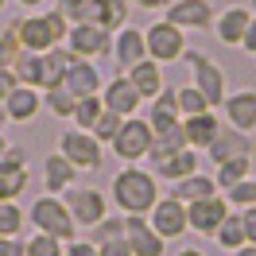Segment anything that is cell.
I'll return each instance as SVG.
<instances>
[{"label": "cell", "instance_id": "1", "mask_svg": "<svg viewBox=\"0 0 256 256\" xmlns=\"http://www.w3.org/2000/svg\"><path fill=\"white\" fill-rule=\"evenodd\" d=\"M160 194H163L160 178L152 175V167H144V163H124L109 178V202L124 218H148L152 206L160 202Z\"/></svg>", "mask_w": 256, "mask_h": 256}, {"label": "cell", "instance_id": "2", "mask_svg": "<svg viewBox=\"0 0 256 256\" xmlns=\"http://www.w3.org/2000/svg\"><path fill=\"white\" fill-rule=\"evenodd\" d=\"M28 225L35 233H47V237H58V240L78 237V225L70 218L62 194H35L32 206H28Z\"/></svg>", "mask_w": 256, "mask_h": 256}, {"label": "cell", "instance_id": "3", "mask_svg": "<svg viewBox=\"0 0 256 256\" xmlns=\"http://www.w3.org/2000/svg\"><path fill=\"white\" fill-rule=\"evenodd\" d=\"M182 66L190 70V86H198V90H202V97L210 101V109L222 112L225 97H229V78H225V70L210 58L206 50H198V47H186Z\"/></svg>", "mask_w": 256, "mask_h": 256}, {"label": "cell", "instance_id": "4", "mask_svg": "<svg viewBox=\"0 0 256 256\" xmlns=\"http://www.w3.org/2000/svg\"><path fill=\"white\" fill-rule=\"evenodd\" d=\"M144 43H148V58H156L160 66H171V62H182L186 54V32L175 28L167 16H156L152 24L144 28Z\"/></svg>", "mask_w": 256, "mask_h": 256}, {"label": "cell", "instance_id": "5", "mask_svg": "<svg viewBox=\"0 0 256 256\" xmlns=\"http://www.w3.org/2000/svg\"><path fill=\"white\" fill-rule=\"evenodd\" d=\"M152 140H156V132H152V124L144 116H124V124L112 136L109 152H112V160H120V163H144L152 156Z\"/></svg>", "mask_w": 256, "mask_h": 256}, {"label": "cell", "instance_id": "6", "mask_svg": "<svg viewBox=\"0 0 256 256\" xmlns=\"http://www.w3.org/2000/svg\"><path fill=\"white\" fill-rule=\"evenodd\" d=\"M62 202H66V210H70V218H74L78 229H94L97 222H105V218H109V206H112L105 190H97V186H82V182L62 194Z\"/></svg>", "mask_w": 256, "mask_h": 256}, {"label": "cell", "instance_id": "7", "mask_svg": "<svg viewBox=\"0 0 256 256\" xmlns=\"http://www.w3.org/2000/svg\"><path fill=\"white\" fill-rule=\"evenodd\" d=\"M58 152H62L78 171H97V167L105 163V144L97 140L94 132H86V128H66V132H58Z\"/></svg>", "mask_w": 256, "mask_h": 256}, {"label": "cell", "instance_id": "8", "mask_svg": "<svg viewBox=\"0 0 256 256\" xmlns=\"http://www.w3.org/2000/svg\"><path fill=\"white\" fill-rule=\"evenodd\" d=\"M148 225H152L167 244H171V240H182L190 233V225H186V202H178L175 194H160V202L148 214Z\"/></svg>", "mask_w": 256, "mask_h": 256}, {"label": "cell", "instance_id": "9", "mask_svg": "<svg viewBox=\"0 0 256 256\" xmlns=\"http://www.w3.org/2000/svg\"><path fill=\"white\" fill-rule=\"evenodd\" d=\"M74 58H90V62H101V58H109L112 50V35L101 32L97 24H74L70 32H66V43H62Z\"/></svg>", "mask_w": 256, "mask_h": 256}, {"label": "cell", "instance_id": "10", "mask_svg": "<svg viewBox=\"0 0 256 256\" xmlns=\"http://www.w3.org/2000/svg\"><path fill=\"white\" fill-rule=\"evenodd\" d=\"M32 186V167L24 148H8L0 160V202H20V194Z\"/></svg>", "mask_w": 256, "mask_h": 256}, {"label": "cell", "instance_id": "11", "mask_svg": "<svg viewBox=\"0 0 256 256\" xmlns=\"http://www.w3.org/2000/svg\"><path fill=\"white\" fill-rule=\"evenodd\" d=\"M163 16L171 20L175 28L182 32H206L214 28V16H218V8H214V0H171V8L163 12Z\"/></svg>", "mask_w": 256, "mask_h": 256}, {"label": "cell", "instance_id": "12", "mask_svg": "<svg viewBox=\"0 0 256 256\" xmlns=\"http://www.w3.org/2000/svg\"><path fill=\"white\" fill-rule=\"evenodd\" d=\"M78 167L66 160L62 152L54 148V152H47L43 156V163H39V182H43V194H66L70 186H78Z\"/></svg>", "mask_w": 256, "mask_h": 256}, {"label": "cell", "instance_id": "13", "mask_svg": "<svg viewBox=\"0 0 256 256\" xmlns=\"http://www.w3.org/2000/svg\"><path fill=\"white\" fill-rule=\"evenodd\" d=\"M214 167L218 163H225V160H240V156H252L256 160V136H248V132H240V128H229V124H222V132H218V140L202 152Z\"/></svg>", "mask_w": 256, "mask_h": 256}, {"label": "cell", "instance_id": "14", "mask_svg": "<svg viewBox=\"0 0 256 256\" xmlns=\"http://www.w3.org/2000/svg\"><path fill=\"white\" fill-rule=\"evenodd\" d=\"M229 202H225V194H214V198H202V202H190L186 206V225H190V233L198 237H210L218 233V225L225 222V214H229Z\"/></svg>", "mask_w": 256, "mask_h": 256}, {"label": "cell", "instance_id": "15", "mask_svg": "<svg viewBox=\"0 0 256 256\" xmlns=\"http://www.w3.org/2000/svg\"><path fill=\"white\" fill-rule=\"evenodd\" d=\"M0 112H4L8 124H32L35 116L43 112V90H35V86H16L12 94L0 101Z\"/></svg>", "mask_w": 256, "mask_h": 256}, {"label": "cell", "instance_id": "16", "mask_svg": "<svg viewBox=\"0 0 256 256\" xmlns=\"http://www.w3.org/2000/svg\"><path fill=\"white\" fill-rule=\"evenodd\" d=\"M248 24H252L248 4H229V8H222V12L214 16V28H210V32H214V39H218L222 47H240Z\"/></svg>", "mask_w": 256, "mask_h": 256}, {"label": "cell", "instance_id": "17", "mask_svg": "<svg viewBox=\"0 0 256 256\" xmlns=\"http://www.w3.org/2000/svg\"><path fill=\"white\" fill-rule=\"evenodd\" d=\"M222 116L229 128H240V132H248L256 136V90L252 86H244V90H229L222 105Z\"/></svg>", "mask_w": 256, "mask_h": 256}, {"label": "cell", "instance_id": "18", "mask_svg": "<svg viewBox=\"0 0 256 256\" xmlns=\"http://www.w3.org/2000/svg\"><path fill=\"white\" fill-rule=\"evenodd\" d=\"M101 101H105V109L120 112V116H140V109H144V97L136 94V86L128 82V74H112L101 86Z\"/></svg>", "mask_w": 256, "mask_h": 256}, {"label": "cell", "instance_id": "19", "mask_svg": "<svg viewBox=\"0 0 256 256\" xmlns=\"http://www.w3.org/2000/svg\"><path fill=\"white\" fill-rule=\"evenodd\" d=\"M16 24V35L20 43H24V50H35V54H47L50 47H62L58 39H54V32H50V24L43 12H28V16L12 20Z\"/></svg>", "mask_w": 256, "mask_h": 256}, {"label": "cell", "instance_id": "20", "mask_svg": "<svg viewBox=\"0 0 256 256\" xmlns=\"http://www.w3.org/2000/svg\"><path fill=\"white\" fill-rule=\"evenodd\" d=\"M109 58L116 62V70L124 74V70H132L136 62H144L148 58V43H144V28H120V32L112 35V50Z\"/></svg>", "mask_w": 256, "mask_h": 256}, {"label": "cell", "instance_id": "21", "mask_svg": "<svg viewBox=\"0 0 256 256\" xmlns=\"http://www.w3.org/2000/svg\"><path fill=\"white\" fill-rule=\"evenodd\" d=\"M148 163H152V175L160 178V182H171V186H175L178 178L202 171V152L182 148V152H175V156H160V160H148Z\"/></svg>", "mask_w": 256, "mask_h": 256}, {"label": "cell", "instance_id": "22", "mask_svg": "<svg viewBox=\"0 0 256 256\" xmlns=\"http://www.w3.org/2000/svg\"><path fill=\"white\" fill-rule=\"evenodd\" d=\"M124 240L132 256H167V240L148 225V218H124Z\"/></svg>", "mask_w": 256, "mask_h": 256}, {"label": "cell", "instance_id": "23", "mask_svg": "<svg viewBox=\"0 0 256 256\" xmlns=\"http://www.w3.org/2000/svg\"><path fill=\"white\" fill-rule=\"evenodd\" d=\"M62 86H66V94H74V97H94V94H101L105 82H101L97 62H90V58H74V62L66 66Z\"/></svg>", "mask_w": 256, "mask_h": 256}, {"label": "cell", "instance_id": "24", "mask_svg": "<svg viewBox=\"0 0 256 256\" xmlns=\"http://www.w3.org/2000/svg\"><path fill=\"white\" fill-rule=\"evenodd\" d=\"M148 109H144V120L152 124V132H163V128H175L182 124V112H178V97L175 90L167 86L160 97H152V101H144Z\"/></svg>", "mask_w": 256, "mask_h": 256}, {"label": "cell", "instance_id": "25", "mask_svg": "<svg viewBox=\"0 0 256 256\" xmlns=\"http://www.w3.org/2000/svg\"><path fill=\"white\" fill-rule=\"evenodd\" d=\"M182 132H186V144L194 152H206L214 140H218V132H222V112L210 109V112H198V116H186L182 120Z\"/></svg>", "mask_w": 256, "mask_h": 256}, {"label": "cell", "instance_id": "26", "mask_svg": "<svg viewBox=\"0 0 256 256\" xmlns=\"http://www.w3.org/2000/svg\"><path fill=\"white\" fill-rule=\"evenodd\" d=\"M128 82L136 86V94L144 97V101H152V97H160L163 90H167V78H163V66L156 62V58H144V62H136L132 70H124Z\"/></svg>", "mask_w": 256, "mask_h": 256}, {"label": "cell", "instance_id": "27", "mask_svg": "<svg viewBox=\"0 0 256 256\" xmlns=\"http://www.w3.org/2000/svg\"><path fill=\"white\" fill-rule=\"evenodd\" d=\"M167 194H175L178 202H202V198H214V194H222L218 190V178H214V171H194V175H186V178H178L175 186Z\"/></svg>", "mask_w": 256, "mask_h": 256}, {"label": "cell", "instance_id": "28", "mask_svg": "<svg viewBox=\"0 0 256 256\" xmlns=\"http://www.w3.org/2000/svg\"><path fill=\"white\" fill-rule=\"evenodd\" d=\"M128 0H94V8H90V24H97L101 32L116 35L120 28H128Z\"/></svg>", "mask_w": 256, "mask_h": 256}, {"label": "cell", "instance_id": "29", "mask_svg": "<svg viewBox=\"0 0 256 256\" xmlns=\"http://www.w3.org/2000/svg\"><path fill=\"white\" fill-rule=\"evenodd\" d=\"M74 62V54L66 47H50L47 54H43V70H39V90L47 94V90H54V86H62L66 78V66Z\"/></svg>", "mask_w": 256, "mask_h": 256}, {"label": "cell", "instance_id": "30", "mask_svg": "<svg viewBox=\"0 0 256 256\" xmlns=\"http://www.w3.org/2000/svg\"><path fill=\"white\" fill-rule=\"evenodd\" d=\"M252 175V156H240V160H225L214 167V178H218V190H229V186H237L240 178Z\"/></svg>", "mask_w": 256, "mask_h": 256}, {"label": "cell", "instance_id": "31", "mask_svg": "<svg viewBox=\"0 0 256 256\" xmlns=\"http://www.w3.org/2000/svg\"><path fill=\"white\" fill-rule=\"evenodd\" d=\"M214 240L222 244L225 252H237L240 244H248V240H244V222H240V210H229V214H225V222L218 225Z\"/></svg>", "mask_w": 256, "mask_h": 256}, {"label": "cell", "instance_id": "32", "mask_svg": "<svg viewBox=\"0 0 256 256\" xmlns=\"http://www.w3.org/2000/svg\"><path fill=\"white\" fill-rule=\"evenodd\" d=\"M186 144V132H182V124L175 128H163V132H156V140H152V156L148 160H160V156H175V152H182Z\"/></svg>", "mask_w": 256, "mask_h": 256}, {"label": "cell", "instance_id": "33", "mask_svg": "<svg viewBox=\"0 0 256 256\" xmlns=\"http://www.w3.org/2000/svg\"><path fill=\"white\" fill-rule=\"evenodd\" d=\"M101 112H105V101H101V94L94 97H78V105H74V128H86V132H94V124L101 120Z\"/></svg>", "mask_w": 256, "mask_h": 256}, {"label": "cell", "instance_id": "34", "mask_svg": "<svg viewBox=\"0 0 256 256\" xmlns=\"http://www.w3.org/2000/svg\"><path fill=\"white\" fill-rule=\"evenodd\" d=\"M39 70H43V54H35V50H20V58L12 62V74H16L20 86L39 90Z\"/></svg>", "mask_w": 256, "mask_h": 256}, {"label": "cell", "instance_id": "35", "mask_svg": "<svg viewBox=\"0 0 256 256\" xmlns=\"http://www.w3.org/2000/svg\"><path fill=\"white\" fill-rule=\"evenodd\" d=\"M74 105H78V97L66 94V86H54V90L43 94V109H47L50 116H58V120H70V116H74Z\"/></svg>", "mask_w": 256, "mask_h": 256}, {"label": "cell", "instance_id": "36", "mask_svg": "<svg viewBox=\"0 0 256 256\" xmlns=\"http://www.w3.org/2000/svg\"><path fill=\"white\" fill-rule=\"evenodd\" d=\"M175 97H178V112H182V120L186 116H198V112H210V101L202 97V90L198 86H175Z\"/></svg>", "mask_w": 256, "mask_h": 256}, {"label": "cell", "instance_id": "37", "mask_svg": "<svg viewBox=\"0 0 256 256\" xmlns=\"http://www.w3.org/2000/svg\"><path fill=\"white\" fill-rule=\"evenodd\" d=\"M28 225V210L20 202H0V237H20Z\"/></svg>", "mask_w": 256, "mask_h": 256}, {"label": "cell", "instance_id": "38", "mask_svg": "<svg viewBox=\"0 0 256 256\" xmlns=\"http://www.w3.org/2000/svg\"><path fill=\"white\" fill-rule=\"evenodd\" d=\"M62 252H66V240L35 233V229H32V237L24 240V256H62Z\"/></svg>", "mask_w": 256, "mask_h": 256}, {"label": "cell", "instance_id": "39", "mask_svg": "<svg viewBox=\"0 0 256 256\" xmlns=\"http://www.w3.org/2000/svg\"><path fill=\"white\" fill-rule=\"evenodd\" d=\"M20 50H24V43H20V35H16V24H8V28L0 32V70H12V62L20 58Z\"/></svg>", "mask_w": 256, "mask_h": 256}, {"label": "cell", "instance_id": "40", "mask_svg": "<svg viewBox=\"0 0 256 256\" xmlns=\"http://www.w3.org/2000/svg\"><path fill=\"white\" fill-rule=\"evenodd\" d=\"M225 202L233 210H244V206H256V175H248V178H240L237 186H229L225 190Z\"/></svg>", "mask_w": 256, "mask_h": 256}, {"label": "cell", "instance_id": "41", "mask_svg": "<svg viewBox=\"0 0 256 256\" xmlns=\"http://www.w3.org/2000/svg\"><path fill=\"white\" fill-rule=\"evenodd\" d=\"M124 237V214H109L105 222H97L94 229H90V240L94 244H101V240H116Z\"/></svg>", "mask_w": 256, "mask_h": 256}, {"label": "cell", "instance_id": "42", "mask_svg": "<svg viewBox=\"0 0 256 256\" xmlns=\"http://www.w3.org/2000/svg\"><path fill=\"white\" fill-rule=\"evenodd\" d=\"M54 8L66 16V24L74 28V24H90V8H94V0H54Z\"/></svg>", "mask_w": 256, "mask_h": 256}, {"label": "cell", "instance_id": "43", "mask_svg": "<svg viewBox=\"0 0 256 256\" xmlns=\"http://www.w3.org/2000/svg\"><path fill=\"white\" fill-rule=\"evenodd\" d=\"M120 124H124V116H120V112H112V109H105V112H101V120L94 124V136H97L105 148H109V144H112V136L120 132Z\"/></svg>", "mask_w": 256, "mask_h": 256}, {"label": "cell", "instance_id": "44", "mask_svg": "<svg viewBox=\"0 0 256 256\" xmlns=\"http://www.w3.org/2000/svg\"><path fill=\"white\" fill-rule=\"evenodd\" d=\"M43 16H47V24H50V32H54V39L58 43H66V32H70V24H66V16L50 4V8H43Z\"/></svg>", "mask_w": 256, "mask_h": 256}, {"label": "cell", "instance_id": "45", "mask_svg": "<svg viewBox=\"0 0 256 256\" xmlns=\"http://www.w3.org/2000/svg\"><path fill=\"white\" fill-rule=\"evenodd\" d=\"M62 256H97V244L90 237H74V240H66V252Z\"/></svg>", "mask_w": 256, "mask_h": 256}, {"label": "cell", "instance_id": "46", "mask_svg": "<svg viewBox=\"0 0 256 256\" xmlns=\"http://www.w3.org/2000/svg\"><path fill=\"white\" fill-rule=\"evenodd\" d=\"M97 256H132V248H128L124 237H116V240H101V244H97Z\"/></svg>", "mask_w": 256, "mask_h": 256}, {"label": "cell", "instance_id": "47", "mask_svg": "<svg viewBox=\"0 0 256 256\" xmlns=\"http://www.w3.org/2000/svg\"><path fill=\"white\" fill-rule=\"evenodd\" d=\"M240 222H244V240L256 244V206H244V210H240Z\"/></svg>", "mask_w": 256, "mask_h": 256}, {"label": "cell", "instance_id": "48", "mask_svg": "<svg viewBox=\"0 0 256 256\" xmlns=\"http://www.w3.org/2000/svg\"><path fill=\"white\" fill-rule=\"evenodd\" d=\"M128 4H132V8H140V12H167V8H171V0H128Z\"/></svg>", "mask_w": 256, "mask_h": 256}, {"label": "cell", "instance_id": "49", "mask_svg": "<svg viewBox=\"0 0 256 256\" xmlns=\"http://www.w3.org/2000/svg\"><path fill=\"white\" fill-rule=\"evenodd\" d=\"M0 256H24V240L20 237H0Z\"/></svg>", "mask_w": 256, "mask_h": 256}, {"label": "cell", "instance_id": "50", "mask_svg": "<svg viewBox=\"0 0 256 256\" xmlns=\"http://www.w3.org/2000/svg\"><path fill=\"white\" fill-rule=\"evenodd\" d=\"M240 50H244V54H252V58H256V16H252V24H248V32H244V39H240Z\"/></svg>", "mask_w": 256, "mask_h": 256}, {"label": "cell", "instance_id": "51", "mask_svg": "<svg viewBox=\"0 0 256 256\" xmlns=\"http://www.w3.org/2000/svg\"><path fill=\"white\" fill-rule=\"evenodd\" d=\"M12 4H20V8H28V12H39V4H47V0H12Z\"/></svg>", "mask_w": 256, "mask_h": 256}, {"label": "cell", "instance_id": "52", "mask_svg": "<svg viewBox=\"0 0 256 256\" xmlns=\"http://www.w3.org/2000/svg\"><path fill=\"white\" fill-rule=\"evenodd\" d=\"M171 256H206L202 248H194V244H186V248H178V252H171Z\"/></svg>", "mask_w": 256, "mask_h": 256}, {"label": "cell", "instance_id": "53", "mask_svg": "<svg viewBox=\"0 0 256 256\" xmlns=\"http://www.w3.org/2000/svg\"><path fill=\"white\" fill-rule=\"evenodd\" d=\"M233 256H256V244H240V248H237Z\"/></svg>", "mask_w": 256, "mask_h": 256}, {"label": "cell", "instance_id": "54", "mask_svg": "<svg viewBox=\"0 0 256 256\" xmlns=\"http://www.w3.org/2000/svg\"><path fill=\"white\" fill-rule=\"evenodd\" d=\"M8 148H12V144H8V136L0 132V160H4V152H8Z\"/></svg>", "mask_w": 256, "mask_h": 256}, {"label": "cell", "instance_id": "55", "mask_svg": "<svg viewBox=\"0 0 256 256\" xmlns=\"http://www.w3.org/2000/svg\"><path fill=\"white\" fill-rule=\"evenodd\" d=\"M248 12H252V16H256V0H248Z\"/></svg>", "mask_w": 256, "mask_h": 256}, {"label": "cell", "instance_id": "56", "mask_svg": "<svg viewBox=\"0 0 256 256\" xmlns=\"http://www.w3.org/2000/svg\"><path fill=\"white\" fill-rule=\"evenodd\" d=\"M4 8H8V0H0V16H4Z\"/></svg>", "mask_w": 256, "mask_h": 256}]
</instances>
